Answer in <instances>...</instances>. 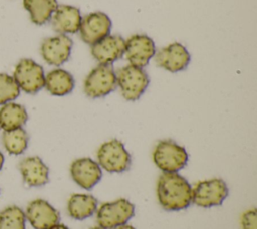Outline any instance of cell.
Here are the masks:
<instances>
[{
  "instance_id": "6",
  "label": "cell",
  "mask_w": 257,
  "mask_h": 229,
  "mask_svg": "<svg viewBox=\"0 0 257 229\" xmlns=\"http://www.w3.org/2000/svg\"><path fill=\"white\" fill-rule=\"evenodd\" d=\"M116 87V74L110 65L99 64L85 77L83 82L84 93L91 98L107 95Z\"/></svg>"
},
{
  "instance_id": "17",
  "label": "cell",
  "mask_w": 257,
  "mask_h": 229,
  "mask_svg": "<svg viewBox=\"0 0 257 229\" xmlns=\"http://www.w3.org/2000/svg\"><path fill=\"white\" fill-rule=\"evenodd\" d=\"M23 181L30 187H40L48 182V168L39 157L24 158L19 164Z\"/></svg>"
},
{
  "instance_id": "3",
  "label": "cell",
  "mask_w": 257,
  "mask_h": 229,
  "mask_svg": "<svg viewBox=\"0 0 257 229\" xmlns=\"http://www.w3.org/2000/svg\"><path fill=\"white\" fill-rule=\"evenodd\" d=\"M115 74L116 85H118L121 95L126 100L139 99L150 83L147 72L142 67L132 64L119 68Z\"/></svg>"
},
{
  "instance_id": "7",
  "label": "cell",
  "mask_w": 257,
  "mask_h": 229,
  "mask_svg": "<svg viewBox=\"0 0 257 229\" xmlns=\"http://www.w3.org/2000/svg\"><path fill=\"white\" fill-rule=\"evenodd\" d=\"M228 194V187L222 179L204 180L192 188V202L199 207L210 208L221 205Z\"/></svg>"
},
{
  "instance_id": "4",
  "label": "cell",
  "mask_w": 257,
  "mask_h": 229,
  "mask_svg": "<svg viewBox=\"0 0 257 229\" xmlns=\"http://www.w3.org/2000/svg\"><path fill=\"white\" fill-rule=\"evenodd\" d=\"M97 164L108 173H122L131 166V155L123 144L116 140L103 143L96 153Z\"/></svg>"
},
{
  "instance_id": "9",
  "label": "cell",
  "mask_w": 257,
  "mask_h": 229,
  "mask_svg": "<svg viewBox=\"0 0 257 229\" xmlns=\"http://www.w3.org/2000/svg\"><path fill=\"white\" fill-rule=\"evenodd\" d=\"M111 20L103 12H91L81 19L79 34L81 39L87 44H94L109 35Z\"/></svg>"
},
{
  "instance_id": "5",
  "label": "cell",
  "mask_w": 257,
  "mask_h": 229,
  "mask_svg": "<svg viewBox=\"0 0 257 229\" xmlns=\"http://www.w3.org/2000/svg\"><path fill=\"white\" fill-rule=\"evenodd\" d=\"M135 215V206L126 199H117L100 205L96 210V221L102 229H114L126 224Z\"/></svg>"
},
{
  "instance_id": "13",
  "label": "cell",
  "mask_w": 257,
  "mask_h": 229,
  "mask_svg": "<svg viewBox=\"0 0 257 229\" xmlns=\"http://www.w3.org/2000/svg\"><path fill=\"white\" fill-rule=\"evenodd\" d=\"M190 59V53L179 42H173L155 53L156 63L171 72L184 70L188 66Z\"/></svg>"
},
{
  "instance_id": "2",
  "label": "cell",
  "mask_w": 257,
  "mask_h": 229,
  "mask_svg": "<svg viewBox=\"0 0 257 229\" xmlns=\"http://www.w3.org/2000/svg\"><path fill=\"white\" fill-rule=\"evenodd\" d=\"M188 153L174 141H160L153 152L155 165L164 173H177L188 163Z\"/></svg>"
},
{
  "instance_id": "10",
  "label": "cell",
  "mask_w": 257,
  "mask_h": 229,
  "mask_svg": "<svg viewBox=\"0 0 257 229\" xmlns=\"http://www.w3.org/2000/svg\"><path fill=\"white\" fill-rule=\"evenodd\" d=\"M155 53V43L146 34H134L125 40L124 55L132 65L138 67L146 66Z\"/></svg>"
},
{
  "instance_id": "1",
  "label": "cell",
  "mask_w": 257,
  "mask_h": 229,
  "mask_svg": "<svg viewBox=\"0 0 257 229\" xmlns=\"http://www.w3.org/2000/svg\"><path fill=\"white\" fill-rule=\"evenodd\" d=\"M157 197L167 211H180L192 203V187L178 173H163L157 183Z\"/></svg>"
},
{
  "instance_id": "16",
  "label": "cell",
  "mask_w": 257,
  "mask_h": 229,
  "mask_svg": "<svg viewBox=\"0 0 257 229\" xmlns=\"http://www.w3.org/2000/svg\"><path fill=\"white\" fill-rule=\"evenodd\" d=\"M52 28L60 33H75L81 23L80 10L71 5H58L51 16Z\"/></svg>"
},
{
  "instance_id": "8",
  "label": "cell",
  "mask_w": 257,
  "mask_h": 229,
  "mask_svg": "<svg viewBox=\"0 0 257 229\" xmlns=\"http://www.w3.org/2000/svg\"><path fill=\"white\" fill-rule=\"evenodd\" d=\"M13 78L26 93H36L44 86V71L41 65L30 58L21 59L15 66Z\"/></svg>"
},
{
  "instance_id": "19",
  "label": "cell",
  "mask_w": 257,
  "mask_h": 229,
  "mask_svg": "<svg viewBox=\"0 0 257 229\" xmlns=\"http://www.w3.org/2000/svg\"><path fill=\"white\" fill-rule=\"evenodd\" d=\"M97 210V200L87 194H73L67 202V213L75 220H84Z\"/></svg>"
},
{
  "instance_id": "28",
  "label": "cell",
  "mask_w": 257,
  "mask_h": 229,
  "mask_svg": "<svg viewBox=\"0 0 257 229\" xmlns=\"http://www.w3.org/2000/svg\"><path fill=\"white\" fill-rule=\"evenodd\" d=\"M3 163H4V157L2 155V153L0 152V170L2 169V166H3Z\"/></svg>"
},
{
  "instance_id": "18",
  "label": "cell",
  "mask_w": 257,
  "mask_h": 229,
  "mask_svg": "<svg viewBox=\"0 0 257 229\" xmlns=\"http://www.w3.org/2000/svg\"><path fill=\"white\" fill-rule=\"evenodd\" d=\"M44 86L50 94L63 96L72 91L74 78L70 72L62 68H55L45 75Z\"/></svg>"
},
{
  "instance_id": "24",
  "label": "cell",
  "mask_w": 257,
  "mask_h": 229,
  "mask_svg": "<svg viewBox=\"0 0 257 229\" xmlns=\"http://www.w3.org/2000/svg\"><path fill=\"white\" fill-rule=\"evenodd\" d=\"M20 92V88L14 78L6 73H0V104H4L15 99Z\"/></svg>"
},
{
  "instance_id": "15",
  "label": "cell",
  "mask_w": 257,
  "mask_h": 229,
  "mask_svg": "<svg viewBox=\"0 0 257 229\" xmlns=\"http://www.w3.org/2000/svg\"><path fill=\"white\" fill-rule=\"evenodd\" d=\"M124 45L125 40L120 35H107L92 44L90 52L99 64L109 65L123 55Z\"/></svg>"
},
{
  "instance_id": "23",
  "label": "cell",
  "mask_w": 257,
  "mask_h": 229,
  "mask_svg": "<svg viewBox=\"0 0 257 229\" xmlns=\"http://www.w3.org/2000/svg\"><path fill=\"white\" fill-rule=\"evenodd\" d=\"M25 213L17 206H9L0 212V229H25Z\"/></svg>"
},
{
  "instance_id": "12",
  "label": "cell",
  "mask_w": 257,
  "mask_h": 229,
  "mask_svg": "<svg viewBox=\"0 0 257 229\" xmlns=\"http://www.w3.org/2000/svg\"><path fill=\"white\" fill-rule=\"evenodd\" d=\"M25 218L34 229H50L60 220L57 210L42 199L33 200L28 204Z\"/></svg>"
},
{
  "instance_id": "26",
  "label": "cell",
  "mask_w": 257,
  "mask_h": 229,
  "mask_svg": "<svg viewBox=\"0 0 257 229\" xmlns=\"http://www.w3.org/2000/svg\"><path fill=\"white\" fill-rule=\"evenodd\" d=\"M114 229H136L134 226L132 225H127V224H123V225H120L118 227H115Z\"/></svg>"
},
{
  "instance_id": "20",
  "label": "cell",
  "mask_w": 257,
  "mask_h": 229,
  "mask_svg": "<svg viewBox=\"0 0 257 229\" xmlns=\"http://www.w3.org/2000/svg\"><path fill=\"white\" fill-rule=\"evenodd\" d=\"M28 116L23 105L15 102H7L0 108V128L10 131L21 128L27 121Z\"/></svg>"
},
{
  "instance_id": "27",
  "label": "cell",
  "mask_w": 257,
  "mask_h": 229,
  "mask_svg": "<svg viewBox=\"0 0 257 229\" xmlns=\"http://www.w3.org/2000/svg\"><path fill=\"white\" fill-rule=\"evenodd\" d=\"M50 229H69V228L66 227L65 225H62V224H56L53 227H51Z\"/></svg>"
},
{
  "instance_id": "29",
  "label": "cell",
  "mask_w": 257,
  "mask_h": 229,
  "mask_svg": "<svg viewBox=\"0 0 257 229\" xmlns=\"http://www.w3.org/2000/svg\"><path fill=\"white\" fill-rule=\"evenodd\" d=\"M90 229H102V228L99 227V226H97V227H92V228H90Z\"/></svg>"
},
{
  "instance_id": "21",
  "label": "cell",
  "mask_w": 257,
  "mask_h": 229,
  "mask_svg": "<svg viewBox=\"0 0 257 229\" xmlns=\"http://www.w3.org/2000/svg\"><path fill=\"white\" fill-rule=\"evenodd\" d=\"M34 24L42 25L50 20L58 4L56 0H22Z\"/></svg>"
},
{
  "instance_id": "14",
  "label": "cell",
  "mask_w": 257,
  "mask_h": 229,
  "mask_svg": "<svg viewBox=\"0 0 257 229\" xmlns=\"http://www.w3.org/2000/svg\"><path fill=\"white\" fill-rule=\"evenodd\" d=\"M72 180L82 189H92L101 179L102 172L99 165L90 158H79L70 165Z\"/></svg>"
},
{
  "instance_id": "11",
  "label": "cell",
  "mask_w": 257,
  "mask_h": 229,
  "mask_svg": "<svg viewBox=\"0 0 257 229\" xmlns=\"http://www.w3.org/2000/svg\"><path fill=\"white\" fill-rule=\"evenodd\" d=\"M72 48V40L65 34L43 39L40 45L42 58L51 65H61L68 60Z\"/></svg>"
},
{
  "instance_id": "22",
  "label": "cell",
  "mask_w": 257,
  "mask_h": 229,
  "mask_svg": "<svg viewBox=\"0 0 257 229\" xmlns=\"http://www.w3.org/2000/svg\"><path fill=\"white\" fill-rule=\"evenodd\" d=\"M2 142L5 150L9 154L20 155L27 148L28 135L22 128L4 131L2 135Z\"/></svg>"
},
{
  "instance_id": "25",
  "label": "cell",
  "mask_w": 257,
  "mask_h": 229,
  "mask_svg": "<svg viewBox=\"0 0 257 229\" xmlns=\"http://www.w3.org/2000/svg\"><path fill=\"white\" fill-rule=\"evenodd\" d=\"M241 224L243 229H257V211L251 209L246 211L241 218Z\"/></svg>"
}]
</instances>
